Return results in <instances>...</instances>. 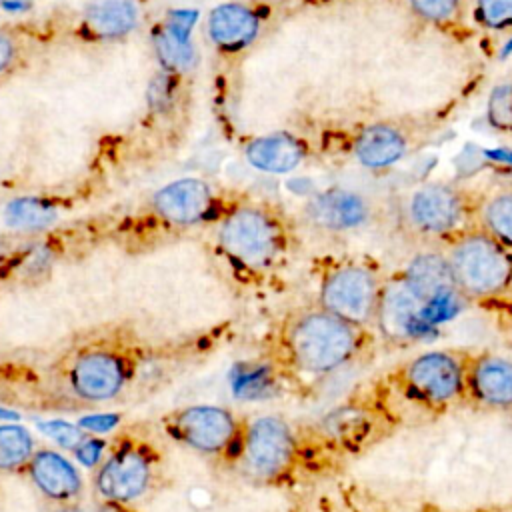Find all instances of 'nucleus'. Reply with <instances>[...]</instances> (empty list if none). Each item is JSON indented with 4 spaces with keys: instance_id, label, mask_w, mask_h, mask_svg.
<instances>
[{
    "instance_id": "nucleus-1",
    "label": "nucleus",
    "mask_w": 512,
    "mask_h": 512,
    "mask_svg": "<svg viewBox=\"0 0 512 512\" xmlns=\"http://www.w3.org/2000/svg\"><path fill=\"white\" fill-rule=\"evenodd\" d=\"M358 326L326 312L296 314L284 328L282 346L292 366L310 374H324L346 364L358 350Z\"/></svg>"
},
{
    "instance_id": "nucleus-2",
    "label": "nucleus",
    "mask_w": 512,
    "mask_h": 512,
    "mask_svg": "<svg viewBox=\"0 0 512 512\" xmlns=\"http://www.w3.org/2000/svg\"><path fill=\"white\" fill-rule=\"evenodd\" d=\"M448 262L466 298L494 296L512 280V256L490 232L464 234L452 246Z\"/></svg>"
},
{
    "instance_id": "nucleus-3",
    "label": "nucleus",
    "mask_w": 512,
    "mask_h": 512,
    "mask_svg": "<svg viewBox=\"0 0 512 512\" xmlns=\"http://www.w3.org/2000/svg\"><path fill=\"white\" fill-rule=\"evenodd\" d=\"M218 244L230 260L250 270H264L284 248V232L276 216L258 206L234 208L220 224Z\"/></svg>"
},
{
    "instance_id": "nucleus-4",
    "label": "nucleus",
    "mask_w": 512,
    "mask_h": 512,
    "mask_svg": "<svg viewBox=\"0 0 512 512\" xmlns=\"http://www.w3.org/2000/svg\"><path fill=\"white\" fill-rule=\"evenodd\" d=\"M376 320L380 330L392 340H418L430 336L436 326L448 322L444 312L422 298L404 274L388 280L380 288Z\"/></svg>"
},
{
    "instance_id": "nucleus-5",
    "label": "nucleus",
    "mask_w": 512,
    "mask_h": 512,
    "mask_svg": "<svg viewBox=\"0 0 512 512\" xmlns=\"http://www.w3.org/2000/svg\"><path fill=\"white\" fill-rule=\"evenodd\" d=\"M168 432L202 454H230L234 446L242 448L244 438H240V428L236 416L212 404H194L172 412L166 418Z\"/></svg>"
},
{
    "instance_id": "nucleus-6",
    "label": "nucleus",
    "mask_w": 512,
    "mask_h": 512,
    "mask_svg": "<svg viewBox=\"0 0 512 512\" xmlns=\"http://www.w3.org/2000/svg\"><path fill=\"white\" fill-rule=\"evenodd\" d=\"M296 458V438L278 416L254 418L244 434L242 460L250 476L276 480L286 474Z\"/></svg>"
},
{
    "instance_id": "nucleus-7",
    "label": "nucleus",
    "mask_w": 512,
    "mask_h": 512,
    "mask_svg": "<svg viewBox=\"0 0 512 512\" xmlns=\"http://www.w3.org/2000/svg\"><path fill=\"white\" fill-rule=\"evenodd\" d=\"M380 286L376 276L362 266L346 264L332 270L320 288L322 310L362 326L376 318Z\"/></svg>"
},
{
    "instance_id": "nucleus-8",
    "label": "nucleus",
    "mask_w": 512,
    "mask_h": 512,
    "mask_svg": "<svg viewBox=\"0 0 512 512\" xmlns=\"http://www.w3.org/2000/svg\"><path fill=\"white\" fill-rule=\"evenodd\" d=\"M404 382L418 400L446 404L464 392L466 370L452 352H426L404 368Z\"/></svg>"
},
{
    "instance_id": "nucleus-9",
    "label": "nucleus",
    "mask_w": 512,
    "mask_h": 512,
    "mask_svg": "<svg viewBox=\"0 0 512 512\" xmlns=\"http://www.w3.org/2000/svg\"><path fill=\"white\" fill-rule=\"evenodd\" d=\"M150 480V458L140 448L126 444L100 464L94 476V488L104 502L124 504L144 494Z\"/></svg>"
},
{
    "instance_id": "nucleus-10",
    "label": "nucleus",
    "mask_w": 512,
    "mask_h": 512,
    "mask_svg": "<svg viewBox=\"0 0 512 512\" xmlns=\"http://www.w3.org/2000/svg\"><path fill=\"white\" fill-rule=\"evenodd\" d=\"M68 382L74 394L82 400H110L126 382V366L124 360L110 350H86L74 358L68 372Z\"/></svg>"
},
{
    "instance_id": "nucleus-11",
    "label": "nucleus",
    "mask_w": 512,
    "mask_h": 512,
    "mask_svg": "<svg viewBox=\"0 0 512 512\" xmlns=\"http://www.w3.org/2000/svg\"><path fill=\"white\" fill-rule=\"evenodd\" d=\"M212 206V190L200 178H182L162 186L152 196L154 212L168 224L190 226L206 218Z\"/></svg>"
},
{
    "instance_id": "nucleus-12",
    "label": "nucleus",
    "mask_w": 512,
    "mask_h": 512,
    "mask_svg": "<svg viewBox=\"0 0 512 512\" xmlns=\"http://www.w3.org/2000/svg\"><path fill=\"white\" fill-rule=\"evenodd\" d=\"M464 204L456 190L446 184H428L410 198L414 226L428 234H446L462 220Z\"/></svg>"
},
{
    "instance_id": "nucleus-13",
    "label": "nucleus",
    "mask_w": 512,
    "mask_h": 512,
    "mask_svg": "<svg viewBox=\"0 0 512 512\" xmlns=\"http://www.w3.org/2000/svg\"><path fill=\"white\" fill-rule=\"evenodd\" d=\"M212 44L224 54L248 48L260 30V16L246 4L228 2L216 6L206 24Z\"/></svg>"
},
{
    "instance_id": "nucleus-14",
    "label": "nucleus",
    "mask_w": 512,
    "mask_h": 512,
    "mask_svg": "<svg viewBox=\"0 0 512 512\" xmlns=\"http://www.w3.org/2000/svg\"><path fill=\"white\" fill-rule=\"evenodd\" d=\"M80 16V32L86 38L116 40L138 26L140 8L136 0H90Z\"/></svg>"
},
{
    "instance_id": "nucleus-15",
    "label": "nucleus",
    "mask_w": 512,
    "mask_h": 512,
    "mask_svg": "<svg viewBox=\"0 0 512 512\" xmlns=\"http://www.w3.org/2000/svg\"><path fill=\"white\" fill-rule=\"evenodd\" d=\"M28 472L36 488L52 500H70L82 490L78 470L56 450H36L28 462Z\"/></svg>"
},
{
    "instance_id": "nucleus-16",
    "label": "nucleus",
    "mask_w": 512,
    "mask_h": 512,
    "mask_svg": "<svg viewBox=\"0 0 512 512\" xmlns=\"http://www.w3.org/2000/svg\"><path fill=\"white\" fill-rule=\"evenodd\" d=\"M308 218L326 230H350L366 222L368 204L350 190H326L314 196L306 206Z\"/></svg>"
},
{
    "instance_id": "nucleus-17",
    "label": "nucleus",
    "mask_w": 512,
    "mask_h": 512,
    "mask_svg": "<svg viewBox=\"0 0 512 512\" xmlns=\"http://www.w3.org/2000/svg\"><path fill=\"white\" fill-rule=\"evenodd\" d=\"M466 380L474 396L488 406H512V362L500 356H482L472 362Z\"/></svg>"
},
{
    "instance_id": "nucleus-18",
    "label": "nucleus",
    "mask_w": 512,
    "mask_h": 512,
    "mask_svg": "<svg viewBox=\"0 0 512 512\" xmlns=\"http://www.w3.org/2000/svg\"><path fill=\"white\" fill-rule=\"evenodd\" d=\"M246 160L260 172L286 174L292 172L306 156V146L290 134H268L254 138L246 146Z\"/></svg>"
},
{
    "instance_id": "nucleus-19",
    "label": "nucleus",
    "mask_w": 512,
    "mask_h": 512,
    "mask_svg": "<svg viewBox=\"0 0 512 512\" xmlns=\"http://www.w3.org/2000/svg\"><path fill=\"white\" fill-rule=\"evenodd\" d=\"M404 152L406 138L398 128L390 124L366 126L354 142L356 158L368 168H386L398 162Z\"/></svg>"
},
{
    "instance_id": "nucleus-20",
    "label": "nucleus",
    "mask_w": 512,
    "mask_h": 512,
    "mask_svg": "<svg viewBox=\"0 0 512 512\" xmlns=\"http://www.w3.org/2000/svg\"><path fill=\"white\" fill-rule=\"evenodd\" d=\"M58 218V210L54 204L42 198H16L4 208V222L12 230L24 232H40L52 226Z\"/></svg>"
},
{
    "instance_id": "nucleus-21",
    "label": "nucleus",
    "mask_w": 512,
    "mask_h": 512,
    "mask_svg": "<svg viewBox=\"0 0 512 512\" xmlns=\"http://www.w3.org/2000/svg\"><path fill=\"white\" fill-rule=\"evenodd\" d=\"M230 388L242 400L266 398L274 390L272 370L258 362H240L230 372Z\"/></svg>"
},
{
    "instance_id": "nucleus-22",
    "label": "nucleus",
    "mask_w": 512,
    "mask_h": 512,
    "mask_svg": "<svg viewBox=\"0 0 512 512\" xmlns=\"http://www.w3.org/2000/svg\"><path fill=\"white\" fill-rule=\"evenodd\" d=\"M152 42L156 58L166 72H186L196 64V50L190 38H180L168 32L164 26H158Z\"/></svg>"
},
{
    "instance_id": "nucleus-23",
    "label": "nucleus",
    "mask_w": 512,
    "mask_h": 512,
    "mask_svg": "<svg viewBox=\"0 0 512 512\" xmlns=\"http://www.w3.org/2000/svg\"><path fill=\"white\" fill-rule=\"evenodd\" d=\"M34 440L24 426L0 424V470H14L30 462Z\"/></svg>"
},
{
    "instance_id": "nucleus-24",
    "label": "nucleus",
    "mask_w": 512,
    "mask_h": 512,
    "mask_svg": "<svg viewBox=\"0 0 512 512\" xmlns=\"http://www.w3.org/2000/svg\"><path fill=\"white\" fill-rule=\"evenodd\" d=\"M484 222L498 242L512 248V192L496 194L486 202Z\"/></svg>"
},
{
    "instance_id": "nucleus-25",
    "label": "nucleus",
    "mask_w": 512,
    "mask_h": 512,
    "mask_svg": "<svg viewBox=\"0 0 512 512\" xmlns=\"http://www.w3.org/2000/svg\"><path fill=\"white\" fill-rule=\"evenodd\" d=\"M490 124L500 130H512V84H500L488 100Z\"/></svg>"
},
{
    "instance_id": "nucleus-26",
    "label": "nucleus",
    "mask_w": 512,
    "mask_h": 512,
    "mask_svg": "<svg viewBox=\"0 0 512 512\" xmlns=\"http://www.w3.org/2000/svg\"><path fill=\"white\" fill-rule=\"evenodd\" d=\"M38 430L44 436L52 438L58 446L70 448V450H74L84 438V430L78 424H72L66 420H42L38 422Z\"/></svg>"
},
{
    "instance_id": "nucleus-27",
    "label": "nucleus",
    "mask_w": 512,
    "mask_h": 512,
    "mask_svg": "<svg viewBox=\"0 0 512 512\" xmlns=\"http://www.w3.org/2000/svg\"><path fill=\"white\" fill-rule=\"evenodd\" d=\"M476 14L490 28L512 26V0H476Z\"/></svg>"
},
{
    "instance_id": "nucleus-28",
    "label": "nucleus",
    "mask_w": 512,
    "mask_h": 512,
    "mask_svg": "<svg viewBox=\"0 0 512 512\" xmlns=\"http://www.w3.org/2000/svg\"><path fill=\"white\" fill-rule=\"evenodd\" d=\"M412 10L430 22H442L456 14L460 0H410Z\"/></svg>"
},
{
    "instance_id": "nucleus-29",
    "label": "nucleus",
    "mask_w": 512,
    "mask_h": 512,
    "mask_svg": "<svg viewBox=\"0 0 512 512\" xmlns=\"http://www.w3.org/2000/svg\"><path fill=\"white\" fill-rule=\"evenodd\" d=\"M196 20H198V12H196V10H184V8H182V10H172V12H168L166 18H164V22H162V26H164L168 32L180 36V38H190Z\"/></svg>"
},
{
    "instance_id": "nucleus-30",
    "label": "nucleus",
    "mask_w": 512,
    "mask_h": 512,
    "mask_svg": "<svg viewBox=\"0 0 512 512\" xmlns=\"http://www.w3.org/2000/svg\"><path fill=\"white\" fill-rule=\"evenodd\" d=\"M106 442L94 436H84L80 440V444L72 450L74 458L84 466V468H94L96 464L102 462V454H104Z\"/></svg>"
},
{
    "instance_id": "nucleus-31",
    "label": "nucleus",
    "mask_w": 512,
    "mask_h": 512,
    "mask_svg": "<svg viewBox=\"0 0 512 512\" xmlns=\"http://www.w3.org/2000/svg\"><path fill=\"white\" fill-rule=\"evenodd\" d=\"M118 424H120V414H90L78 420V426L84 432H94V434L110 432Z\"/></svg>"
},
{
    "instance_id": "nucleus-32",
    "label": "nucleus",
    "mask_w": 512,
    "mask_h": 512,
    "mask_svg": "<svg viewBox=\"0 0 512 512\" xmlns=\"http://www.w3.org/2000/svg\"><path fill=\"white\" fill-rule=\"evenodd\" d=\"M18 56V42L12 34L0 32V74L6 72Z\"/></svg>"
},
{
    "instance_id": "nucleus-33",
    "label": "nucleus",
    "mask_w": 512,
    "mask_h": 512,
    "mask_svg": "<svg viewBox=\"0 0 512 512\" xmlns=\"http://www.w3.org/2000/svg\"><path fill=\"white\" fill-rule=\"evenodd\" d=\"M94 512H128L126 508H124V504H116V502H106V504H102L98 510H94Z\"/></svg>"
},
{
    "instance_id": "nucleus-34",
    "label": "nucleus",
    "mask_w": 512,
    "mask_h": 512,
    "mask_svg": "<svg viewBox=\"0 0 512 512\" xmlns=\"http://www.w3.org/2000/svg\"><path fill=\"white\" fill-rule=\"evenodd\" d=\"M20 416H18V412H14V410H8V408H2L0 406V422H16Z\"/></svg>"
},
{
    "instance_id": "nucleus-35",
    "label": "nucleus",
    "mask_w": 512,
    "mask_h": 512,
    "mask_svg": "<svg viewBox=\"0 0 512 512\" xmlns=\"http://www.w3.org/2000/svg\"><path fill=\"white\" fill-rule=\"evenodd\" d=\"M492 158L496 160H502V162H512V152H506V150H496V152H490Z\"/></svg>"
},
{
    "instance_id": "nucleus-36",
    "label": "nucleus",
    "mask_w": 512,
    "mask_h": 512,
    "mask_svg": "<svg viewBox=\"0 0 512 512\" xmlns=\"http://www.w3.org/2000/svg\"><path fill=\"white\" fill-rule=\"evenodd\" d=\"M512 52V38L504 44V50H502V56H508Z\"/></svg>"
},
{
    "instance_id": "nucleus-37",
    "label": "nucleus",
    "mask_w": 512,
    "mask_h": 512,
    "mask_svg": "<svg viewBox=\"0 0 512 512\" xmlns=\"http://www.w3.org/2000/svg\"><path fill=\"white\" fill-rule=\"evenodd\" d=\"M56 512H84V510H80V508H60V510H56Z\"/></svg>"
}]
</instances>
